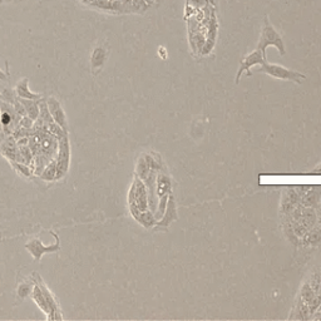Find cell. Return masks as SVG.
I'll use <instances>...</instances> for the list:
<instances>
[{"label":"cell","mask_w":321,"mask_h":321,"mask_svg":"<svg viewBox=\"0 0 321 321\" xmlns=\"http://www.w3.org/2000/svg\"><path fill=\"white\" fill-rule=\"evenodd\" d=\"M269 47H276V49L280 52L281 55H285V53H286L283 38H281V35L279 34L277 30L272 27L269 16L266 15L264 19V25H262L261 34H260L258 48L261 49L264 53H266V49L269 48Z\"/></svg>","instance_id":"1"},{"label":"cell","mask_w":321,"mask_h":321,"mask_svg":"<svg viewBox=\"0 0 321 321\" xmlns=\"http://www.w3.org/2000/svg\"><path fill=\"white\" fill-rule=\"evenodd\" d=\"M49 233L54 237L55 240V242L53 245L46 246L39 237H32V239L28 240L27 244L24 245V247L27 248L28 252L32 255V258L34 259L35 262L41 261L43 256L47 255V253H57L59 252L60 248H62V246H60V239L59 236H58V233L53 230H50Z\"/></svg>","instance_id":"2"},{"label":"cell","mask_w":321,"mask_h":321,"mask_svg":"<svg viewBox=\"0 0 321 321\" xmlns=\"http://www.w3.org/2000/svg\"><path fill=\"white\" fill-rule=\"evenodd\" d=\"M259 72L271 75L272 78H276V79L290 80V82L298 83V84H301L306 79V75L300 73V72L286 68L284 66H280V64H271L265 62L264 64H261Z\"/></svg>","instance_id":"3"},{"label":"cell","mask_w":321,"mask_h":321,"mask_svg":"<svg viewBox=\"0 0 321 321\" xmlns=\"http://www.w3.org/2000/svg\"><path fill=\"white\" fill-rule=\"evenodd\" d=\"M57 177L55 181H60L67 177L71 167V143H69V135L64 136L63 138L58 139V151H57Z\"/></svg>","instance_id":"4"},{"label":"cell","mask_w":321,"mask_h":321,"mask_svg":"<svg viewBox=\"0 0 321 321\" xmlns=\"http://www.w3.org/2000/svg\"><path fill=\"white\" fill-rule=\"evenodd\" d=\"M128 203H130V208L132 211L133 216H138V215L144 213L147 208V194L146 187L139 180H135L132 183V187L130 189V195H128Z\"/></svg>","instance_id":"5"},{"label":"cell","mask_w":321,"mask_h":321,"mask_svg":"<svg viewBox=\"0 0 321 321\" xmlns=\"http://www.w3.org/2000/svg\"><path fill=\"white\" fill-rule=\"evenodd\" d=\"M30 276H32V279L34 280V283L37 284L39 287H40V290L43 291L44 296H46L47 301H48V304L50 306V315L48 317H47V320H60L62 321L64 319L63 315H62V309H60V305H59V303H58L55 295L53 294L52 291H50L49 287L47 286L46 283H44L43 277H41V276L39 275L38 272H33Z\"/></svg>","instance_id":"6"},{"label":"cell","mask_w":321,"mask_h":321,"mask_svg":"<svg viewBox=\"0 0 321 321\" xmlns=\"http://www.w3.org/2000/svg\"><path fill=\"white\" fill-rule=\"evenodd\" d=\"M265 62H267L266 53H264L261 49H259V48L253 50V52H251L250 54H247L245 58H242L241 64H240V69L236 74V80H235L236 84H239L240 78H241V75L244 74L245 72H246L248 77H250L251 75V72H250L251 67L258 66V64L261 66V64H264Z\"/></svg>","instance_id":"7"},{"label":"cell","mask_w":321,"mask_h":321,"mask_svg":"<svg viewBox=\"0 0 321 321\" xmlns=\"http://www.w3.org/2000/svg\"><path fill=\"white\" fill-rule=\"evenodd\" d=\"M47 105H48V110L50 116H52L53 122H55L58 125L63 128L66 132L69 133V124H68V117H67L66 111H64L62 103L58 98H55L54 96H49L48 98H46Z\"/></svg>","instance_id":"8"},{"label":"cell","mask_w":321,"mask_h":321,"mask_svg":"<svg viewBox=\"0 0 321 321\" xmlns=\"http://www.w3.org/2000/svg\"><path fill=\"white\" fill-rule=\"evenodd\" d=\"M108 54H110L108 49L102 44L94 47L91 53V58H89V67H91L92 74L98 75L103 71L108 60Z\"/></svg>","instance_id":"9"},{"label":"cell","mask_w":321,"mask_h":321,"mask_svg":"<svg viewBox=\"0 0 321 321\" xmlns=\"http://www.w3.org/2000/svg\"><path fill=\"white\" fill-rule=\"evenodd\" d=\"M89 8L103 13L117 14V15L118 14H125L121 0H96L94 3H92Z\"/></svg>","instance_id":"10"},{"label":"cell","mask_w":321,"mask_h":321,"mask_svg":"<svg viewBox=\"0 0 321 321\" xmlns=\"http://www.w3.org/2000/svg\"><path fill=\"white\" fill-rule=\"evenodd\" d=\"M14 92H15L16 97L22 99H32V100H38L43 97V94L35 93L29 89V79L28 78H20V79L16 82L15 87H14Z\"/></svg>","instance_id":"11"},{"label":"cell","mask_w":321,"mask_h":321,"mask_svg":"<svg viewBox=\"0 0 321 321\" xmlns=\"http://www.w3.org/2000/svg\"><path fill=\"white\" fill-rule=\"evenodd\" d=\"M301 242L305 246H319L321 245V225L315 223L311 228L301 237Z\"/></svg>","instance_id":"12"},{"label":"cell","mask_w":321,"mask_h":321,"mask_svg":"<svg viewBox=\"0 0 321 321\" xmlns=\"http://www.w3.org/2000/svg\"><path fill=\"white\" fill-rule=\"evenodd\" d=\"M30 297H32V300L34 301L35 305H37L38 308L40 309V311H43L44 314H46V316L48 317L50 315V306H49L48 301H47L46 296H44L43 291L40 290V287H39L35 283H34V289H33Z\"/></svg>","instance_id":"13"},{"label":"cell","mask_w":321,"mask_h":321,"mask_svg":"<svg viewBox=\"0 0 321 321\" xmlns=\"http://www.w3.org/2000/svg\"><path fill=\"white\" fill-rule=\"evenodd\" d=\"M33 289H34V281H33L32 276H29L28 279L22 280L16 286V298L19 301L27 300L32 295Z\"/></svg>","instance_id":"14"},{"label":"cell","mask_w":321,"mask_h":321,"mask_svg":"<svg viewBox=\"0 0 321 321\" xmlns=\"http://www.w3.org/2000/svg\"><path fill=\"white\" fill-rule=\"evenodd\" d=\"M321 203V191L319 188H314L311 191H306L301 197V205L305 207H317Z\"/></svg>","instance_id":"15"},{"label":"cell","mask_w":321,"mask_h":321,"mask_svg":"<svg viewBox=\"0 0 321 321\" xmlns=\"http://www.w3.org/2000/svg\"><path fill=\"white\" fill-rule=\"evenodd\" d=\"M19 100H20V103H22V104H23L27 116L29 117L30 119H33V121H34V122L37 121V119L39 118V104H38V100L22 99V98H19Z\"/></svg>","instance_id":"16"},{"label":"cell","mask_w":321,"mask_h":321,"mask_svg":"<svg viewBox=\"0 0 321 321\" xmlns=\"http://www.w3.org/2000/svg\"><path fill=\"white\" fill-rule=\"evenodd\" d=\"M40 180L46 181V182H53L55 181V177H57V162L55 160H52L44 167L43 171L39 175Z\"/></svg>","instance_id":"17"},{"label":"cell","mask_w":321,"mask_h":321,"mask_svg":"<svg viewBox=\"0 0 321 321\" xmlns=\"http://www.w3.org/2000/svg\"><path fill=\"white\" fill-rule=\"evenodd\" d=\"M10 164H12L14 171L18 173L19 176H22V177L30 178V177H33V175H34V171H32L28 164L22 163V162H15V161H10Z\"/></svg>","instance_id":"18"},{"label":"cell","mask_w":321,"mask_h":321,"mask_svg":"<svg viewBox=\"0 0 321 321\" xmlns=\"http://www.w3.org/2000/svg\"><path fill=\"white\" fill-rule=\"evenodd\" d=\"M149 5L146 0H132L131 2V14H138L143 15L149 9Z\"/></svg>","instance_id":"19"},{"label":"cell","mask_w":321,"mask_h":321,"mask_svg":"<svg viewBox=\"0 0 321 321\" xmlns=\"http://www.w3.org/2000/svg\"><path fill=\"white\" fill-rule=\"evenodd\" d=\"M10 74L9 72H4L0 68V82H9Z\"/></svg>","instance_id":"20"},{"label":"cell","mask_w":321,"mask_h":321,"mask_svg":"<svg viewBox=\"0 0 321 321\" xmlns=\"http://www.w3.org/2000/svg\"><path fill=\"white\" fill-rule=\"evenodd\" d=\"M78 2L82 3V4L87 5V7H91L92 3H94V2H96V0H78Z\"/></svg>","instance_id":"21"},{"label":"cell","mask_w":321,"mask_h":321,"mask_svg":"<svg viewBox=\"0 0 321 321\" xmlns=\"http://www.w3.org/2000/svg\"><path fill=\"white\" fill-rule=\"evenodd\" d=\"M14 2V0H0V5H4V4H9V3Z\"/></svg>","instance_id":"22"},{"label":"cell","mask_w":321,"mask_h":321,"mask_svg":"<svg viewBox=\"0 0 321 321\" xmlns=\"http://www.w3.org/2000/svg\"><path fill=\"white\" fill-rule=\"evenodd\" d=\"M314 172H316V173H321V163L319 164V166L316 167V168L314 169Z\"/></svg>","instance_id":"23"},{"label":"cell","mask_w":321,"mask_h":321,"mask_svg":"<svg viewBox=\"0 0 321 321\" xmlns=\"http://www.w3.org/2000/svg\"><path fill=\"white\" fill-rule=\"evenodd\" d=\"M146 2H147V3H148V5H149V7H152V5H153V4H155V3H156V0H146Z\"/></svg>","instance_id":"24"},{"label":"cell","mask_w":321,"mask_h":321,"mask_svg":"<svg viewBox=\"0 0 321 321\" xmlns=\"http://www.w3.org/2000/svg\"><path fill=\"white\" fill-rule=\"evenodd\" d=\"M320 205H321V203H320Z\"/></svg>","instance_id":"25"}]
</instances>
